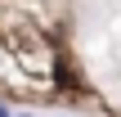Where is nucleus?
Listing matches in <instances>:
<instances>
[{"label": "nucleus", "instance_id": "1", "mask_svg": "<svg viewBox=\"0 0 121 117\" xmlns=\"http://www.w3.org/2000/svg\"><path fill=\"white\" fill-rule=\"evenodd\" d=\"M9 117H36V113H9Z\"/></svg>", "mask_w": 121, "mask_h": 117}, {"label": "nucleus", "instance_id": "2", "mask_svg": "<svg viewBox=\"0 0 121 117\" xmlns=\"http://www.w3.org/2000/svg\"><path fill=\"white\" fill-rule=\"evenodd\" d=\"M0 117H9V108H4V104H0Z\"/></svg>", "mask_w": 121, "mask_h": 117}, {"label": "nucleus", "instance_id": "3", "mask_svg": "<svg viewBox=\"0 0 121 117\" xmlns=\"http://www.w3.org/2000/svg\"><path fill=\"white\" fill-rule=\"evenodd\" d=\"M54 117H67V113H54Z\"/></svg>", "mask_w": 121, "mask_h": 117}]
</instances>
